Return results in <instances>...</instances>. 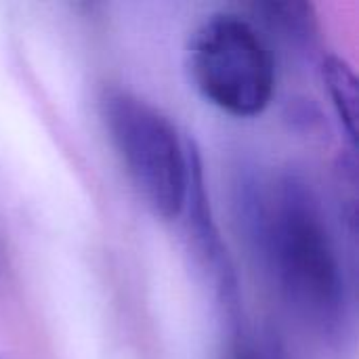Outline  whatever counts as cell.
<instances>
[{
  "label": "cell",
  "mask_w": 359,
  "mask_h": 359,
  "mask_svg": "<svg viewBox=\"0 0 359 359\" xmlns=\"http://www.w3.org/2000/svg\"><path fill=\"white\" fill-rule=\"evenodd\" d=\"M257 210L261 248L290 309L322 332L339 330L345 276L316 191L299 175H284L259 198Z\"/></svg>",
  "instance_id": "1"
},
{
  "label": "cell",
  "mask_w": 359,
  "mask_h": 359,
  "mask_svg": "<svg viewBox=\"0 0 359 359\" xmlns=\"http://www.w3.org/2000/svg\"><path fill=\"white\" fill-rule=\"evenodd\" d=\"M101 118L109 143L147 210L172 221L185 210L194 145L175 122L143 97L111 88L101 97Z\"/></svg>",
  "instance_id": "2"
},
{
  "label": "cell",
  "mask_w": 359,
  "mask_h": 359,
  "mask_svg": "<svg viewBox=\"0 0 359 359\" xmlns=\"http://www.w3.org/2000/svg\"><path fill=\"white\" fill-rule=\"evenodd\" d=\"M194 88L217 109L236 118L261 116L276 93V59L261 29L244 15L215 13L187 42Z\"/></svg>",
  "instance_id": "3"
},
{
  "label": "cell",
  "mask_w": 359,
  "mask_h": 359,
  "mask_svg": "<svg viewBox=\"0 0 359 359\" xmlns=\"http://www.w3.org/2000/svg\"><path fill=\"white\" fill-rule=\"evenodd\" d=\"M185 208L189 210V236L194 240L196 255L202 267L208 271L215 284V290L219 294V301L231 320V326H238V307H240L238 305L240 303L238 280H236L227 248L212 219L210 200L206 194L204 168H202V160L196 147L191 156V177H189V194H187Z\"/></svg>",
  "instance_id": "4"
},
{
  "label": "cell",
  "mask_w": 359,
  "mask_h": 359,
  "mask_svg": "<svg viewBox=\"0 0 359 359\" xmlns=\"http://www.w3.org/2000/svg\"><path fill=\"white\" fill-rule=\"evenodd\" d=\"M324 84L337 109L343 130L355 145L358 137V80L353 69L341 57H328L322 65Z\"/></svg>",
  "instance_id": "5"
},
{
  "label": "cell",
  "mask_w": 359,
  "mask_h": 359,
  "mask_svg": "<svg viewBox=\"0 0 359 359\" xmlns=\"http://www.w3.org/2000/svg\"><path fill=\"white\" fill-rule=\"evenodd\" d=\"M257 13L263 15V19L269 25H276L284 29L286 34L294 36H309L313 29V15L309 4H299V2H267V4H257Z\"/></svg>",
  "instance_id": "6"
},
{
  "label": "cell",
  "mask_w": 359,
  "mask_h": 359,
  "mask_svg": "<svg viewBox=\"0 0 359 359\" xmlns=\"http://www.w3.org/2000/svg\"><path fill=\"white\" fill-rule=\"evenodd\" d=\"M225 359H263L259 355V351L255 349L252 343H248L244 339V334L240 332V326L231 328V339L227 345V353Z\"/></svg>",
  "instance_id": "7"
}]
</instances>
